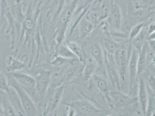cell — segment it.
Wrapping results in <instances>:
<instances>
[{
    "instance_id": "cell-7",
    "label": "cell",
    "mask_w": 155,
    "mask_h": 116,
    "mask_svg": "<svg viewBox=\"0 0 155 116\" xmlns=\"http://www.w3.org/2000/svg\"><path fill=\"white\" fill-rule=\"evenodd\" d=\"M110 97L112 103V109H120L138 103L137 97L126 95L121 90H110Z\"/></svg>"
},
{
    "instance_id": "cell-9",
    "label": "cell",
    "mask_w": 155,
    "mask_h": 116,
    "mask_svg": "<svg viewBox=\"0 0 155 116\" xmlns=\"http://www.w3.org/2000/svg\"><path fill=\"white\" fill-rule=\"evenodd\" d=\"M35 78L36 81L35 96L37 95L39 98H43L50 86L51 72L47 70L41 71Z\"/></svg>"
},
{
    "instance_id": "cell-2",
    "label": "cell",
    "mask_w": 155,
    "mask_h": 116,
    "mask_svg": "<svg viewBox=\"0 0 155 116\" xmlns=\"http://www.w3.org/2000/svg\"><path fill=\"white\" fill-rule=\"evenodd\" d=\"M129 56L130 55H128L125 46L123 45L116 49L114 53V59L119 76L122 90L124 89L127 83Z\"/></svg>"
},
{
    "instance_id": "cell-13",
    "label": "cell",
    "mask_w": 155,
    "mask_h": 116,
    "mask_svg": "<svg viewBox=\"0 0 155 116\" xmlns=\"http://www.w3.org/2000/svg\"><path fill=\"white\" fill-rule=\"evenodd\" d=\"M91 58L93 59L97 65V67L103 74H105L104 64V53L102 45L99 43H94L90 48Z\"/></svg>"
},
{
    "instance_id": "cell-11",
    "label": "cell",
    "mask_w": 155,
    "mask_h": 116,
    "mask_svg": "<svg viewBox=\"0 0 155 116\" xmlns=\"http://www.w3.org/2000/svg\"><path fill=\"white\" fill-rule=\"evenodd\" d=\"M107 23L112 28L119 30L122 23V15L120 7L114 1H111L110 11L106 18Z\"/></svg>"
},
{
    "instance_id": "cell-16",
    "label": "cell",
    "mask_w": 155,
    "mask_h": 116,
    "mask_svg": "<svg viewBox=\"0 0 155 116\" xmlns=\"http://www.w3.org/2000/svg\"><path fill=\"white\" fill-rule=\"evenodd\" d=\"M66 45L76 56L79 62L83 65H84L87 56L84 46L79 45L77 42L74 41H68L66 43Z\"/></svg>"
},
{
    "instance_id": "cell-25",
    "label": "cell",
    "mask_w": 155,
    "mask_h": 116,
    "mask_svg": "<svg viewBox=\"0 0 155 116\" xmlns=\"http://www.w3.org/2000/svg\"><path fill=\"white\" fill-rule=\"evenodd\" d=\"M0 90H2L8 94L9 96L12 95V92L8 83V80L5 76L3 74L0 68Z\"/></svg>"
},
{
    "instance_id": "cell-3",
    "label": "cell",
    "mask_w": 155,
    "mask_h": 116,
    "mask_svg": "<svg viewBox=\"0 0 155 116\" xmlns=\"http://www.w3.org/2000/svg\"><path fill=\"white\" fill-rule=\"evenodd\" d=\"M79 1L80 0H73L65 7L60 15L59 19L58 33L56 37L58 46L61 45L64 39L68 24L73 16L74 13L75 11Z\"/></svg>"
},
{
    "instance_id": "cell-21",
    "label": "cell",
    "mask_w": 155,
    "mask_h": 116,
    "mask_svg": "<svg viewBox=\"0 0 155 116\" xmlns=\"http://www.w3.org/2000/svg\"><path fill=\"white\" fill-rule=\"evenodd\" d=\"M4 92H5L0 90V106L3 110L5 116H16L17 114L13 104L9 101Z\"/></svg>"
},
{
    "instance_id": "cell-26",
    "label": "cell",
    "mask_w": 155,
    "mask_h": 116,
    "mask_svg": "<svg viewBox=\"0 0 155 116\" xmlns=\"http://www.w3.org/2000/svg\"><path fill=\"white\" fill-rule=\"evenodd\" d=\"M146 24L147 23L145 22H140L132 28V29L131 30V31L130 32L129 36V40L130 42L141 32V30L144 27L147 26Z\"/></svg>"
},
{
    "instance_id": "cell-17",
    "label": "cell",
    "mask_w": 155,
    "mask_h": 116,
    "mask_svg": "<svg viewBox=\"0 0 155 116\" xmlns=\"http://www.w3.org/2000/svg\"><path fill=\"white\" fill-rule=\"evenodd\" d=\"M5 65L7 70L9 73L21 71L25 69L27 67V65L25 63L14 58L12 56H7Z\"/></svg>"
},
{
    "instance_id": "cell-4",
    "label": "cell",
    "mask_w": 155,
    "mask_h": 116,
    "mask_svg": "<svg viewBox=\"0 0 155 116\" xmlns=\"http://www.w3.org/2000/svg\"><path fill=\"white\" fill-rule=\"evenodd\" d=\"M138 55L139 53L132 46L128 63V88L129 95L133 97L138 90L137 65Z\"/></svg>"
},
{
    "instance_id": "cell-30",
    "label": "cell",
    "mask_w": 155,
    "mask_h": 116,
    "mask_svg": "<svg viewBox=\"0 0 155 116\" xmlns=\"http://www.w3.org/2000/svg\"><path fill=\"white\" fill-rule=\"evenodd\" d=\"M26 27H27V29H31L32 26V22H31V20H27V21L26 22Z\"/></svg>"
},
{
    "instance_id": "cell-18",
    "label": "cell",
    "mask_w": 155,
    "mask_h": 116,
    "mask_svg": "<svg viewBox=\"0 0 155 116\" xmlns=\"http://www.w3.org/2000/svg\"><path fill=\"white\" fill-rule=\"evenodd\" d=\"M79 25V37L80 39H87L91 32L94 29L95 26L86 19L84 16L78 22Z\"/></svg>"
},
{
    "instance_id": "cell-33",
    "label": "cell",
    "mask_w": 155,
    "mask_h": 116,
    "mask_svg": "<svg viewBox=\"0 0 155 116\" xmlns=\"http://www.w3.org/2000/svg\"><path fill=\"white\" fill-rule=\"evenodd\" d=\"M153 22H154V23H155V18L153 19Z\"/></svg>"
},
{
    "instance_id": "cell-5",
    "label": "cell",
    "mask_w": 155,
    "mask_h": 116,
    "mask_svg": "<svg viewBox=\"0 0 155 116\" xmlns=\"http://www.w3.org/2000/svg\"><path fill=\"white\" fill-rule=\"evenodd\" d=\"M65 105L74 110L76 116H100L102 111L89 101L85 99L77 100L71 103H64Z\"/></svg>"
},
{
    "instance_id": "cell-27",
    "label": "cell",
    "mask_w": 155,
    "mask_h": 116,
    "mask_svg": "<svg viewBox=\"0 0 155 116\" xmlns=\"http://www.w3.org/2000/svg\"><path fill=\"white\" fill-rule=\"evenodd\" d=\"M147 87L155 97V77L152 73L149 75L147 79Z\"/></svg>"
},
{
    "instance_id": "cell-28",
    "label": "cell",
    "mask_w": 155,
    "mask_h": 116,
    "mask_svg": "<svg viewBox=\"0 0 155 116\" xmlns=\"http://www.w3.org/2000/svg\"><path fill=\"white\" fill-rule=\"evenodd\" d=\"M149 49L151 51L155 52V39L147 40Z\"/></svg>"
},
{
    "instance_id": "cell-24",
    "label": "cell",
    "mask_w": 155,
    "mask_h": 116,
    "mask_svg": "<svg viewBox=\"0 0 155 116\" xmlns=\"http://www.w3.org/2000/svg\"><path fill=\"white\" fill-rule=\"evenodd\" d=\"M78 61V59H65L58 56H56V58H54L52 61L51 64L54 67H62L66 65L70 66V65L74 64V63H76V62Z\"/></svg>"
},
{
    "instance_id": "cell-6",
    "label": "cell",
    "mask_w": 155,
    "mask_h": 116,
    "mask_svg": "<svg viewBox=\"0 0 155 116\" xmlns=\"http://www.w3.org/2000/svg\"><path fill=\"white\" fill-rule=\"evenodd\" d=\"M104 51V50H103ZM104 64L106 74L110 79L112 86L116 90H121L119 76L115 64L114 55L109 54L104 51Z\"/></svg>"
},
{
    "instance_id": "cell-10",
    "label": "cell",
    "mask_w": 155,
    "mask_h": 116,
    "mask_svg": "<svg viewBox=\"0 0 155 116\" xmlns=\"http://www.w3.org/2000/svg\"><path fill=\"white\" fill-rule=\"evenodd\" d=\"M65 87V84L64 83L56 86L52 90L47 103L45 111L46 114L53 113L54 110L58 107L63 97Z\"/></svg>"
},
{
    "instance_id": "cell-19",
    "label": "cell",
    "mask_w": 155,
    "mask_h": 116,
    "mask_svg": "<svg viewBox=\"0 0 155 116\" xmlns=\"http://www.w3.org/2000/svg\"><path fill=\"white\" fill-rule=\"evenodd\" d=\"M97 65L91 58H87L82 69V78L84 82L89 81L97 70Z\"/></svg>"
},
{
    "instance_id": "cell-34",
    "label": "cell",
    "mask_w": 155,
    "mask_h": 116,
    "mask_svg": "<svg viewBox=\"0 0 155 116\" xmlns=\"http://www.w3.org/2000/svg\"><path fill=\"white\" fill-rule=\"evenodd\" d=\"M0 2H1V0H0Z\"/></svg>"
},
{
    "instance_id": "cell-15",
    "label": "cell",
    "mask_w": 155,
    "mask_h": 116,
    "mask_svg": "<svg viewBox=\"0 0 155 116\" xmlns=\"http://www.w3.org/2000/svg\"><path fill=\"white\" fill-rule=\"evenodd\" d=\"M150 51L148 42L147 41L139 53L137 65V77H139L146 71L148 67V53Z\"/></svg>"
},
{
    "instance_id": "cell-32",
    "label": "cell",
    "mask_w": 155,
    "mask_h": 116,
    "mask_svg": "<svg viewBox=\"0 0 155 116\" xmlns=\"http://www.w3.org/2000/svg\"><path fill=\"white\" fill-rule=\"evenodd\" d=\"M141 2H142L143 4H147L148 2V0H137Z\"/></svg>"
},
{
    "instance_id": "cell-23",
    "label": "cell",
    "mask_w": 155,
    "mask_h": 116,
    "mask_svg": "<svg viewBox=\"0 0 155 116\" xmlns=\"http://www.w3.org/2000/svg\"><path fill=\"white\" fill-rule=\"evenodd\" d=\"M56 56L69 59H77L76 56L66 44H61L56 49Z\"/></svg>"
},
{
    "instance_id": "cell-8",
    "label": "cell",
    "mask_w": 155,
    "mask_h": 116,
    "mask_svg": "<svg viewBox=\"0 0 155 116\" xmlns=\"http://www.w3.org/2000/svg\"><path fill=\"white\" fill-rule=\"evenodd\" d=\"M11 75L30 97L35 96L36 81L35 78L27 74L20 73L19 71L11 73Z\"/></svg>"
},
{
    "instance_id": "cell-29",
    "label": "cell",
    "mask_w": 155,
    "mask_h": 116,
    "mask_svg": "<svg viewBox=\"0 0 155 116\" xmlns=\"http://www.w3.org/2000/svg\"><path fill=\"white\" fill-rule=\"evenodd\" d=\"M150 39H155V30L153 32H151L148 36V40Z\"/></svg>"
},
{
    "instance_id": "cell-1",
    "label": "cell",
    "mask_w": 155,
    "mask_h": 116,
    "mask_svg": "<svg viewBox=\"0 0 155 116\" xmlns=\"http://www.w3.org/2000/svg\"><path fill=\"white\" fill-rule=\"evenodd\" d=\"M8 80L10 87L13 88L18 95L25 114L27 116H38V110L30 95L20 85L11 74L8 78Z\"/></svg>"
},
{
    "instance_id": "cell-14",
    "label": "cell",
    "mask_w": 155,
    "mask_h": 116,
    "mask_svg": "<svg viewBox=\"0 0 155 116\" xmlns=\"http://www.w3.org/2000/svg\"><path fill=\"white\" fill-rule=\"evenodd\" d=\"M92 78L94 80V82L95 83L97 89L100 90L101 93L103 95L107 103H108L110 107L112 109V103L110 97V90L109 84L103 77L96 74L93 75Z\"/></svg>"
},
{
    "instance_id": "cell-20",
    "label": "cell",
    "mask_w": 155,
    "mask_h": 116,
    "mask_svg": "<svg viewBox=\"0 0 155 116\" xmlns=\"http://www.w3.org/2000/svg\"><path fill=\"white\" fill-rule=\"evenodd\" d=\"M148 39V32L147 26L143 28L141 32L136 37L133 39L130 42L132 46L140 53L142 50V47Z\"/></svg>"
},
{
    "instance_id": "cell-22",
    "label": "cell",
    "mask_w": 155,
    "mask_h": 116,
    "mask_svg": "<svg viewBox=\"0 0 155 116\" xmlns=\"http://www.w3.org/2000/svg\"><path fill=\"white\" fill-rule=\"evenodd\" d=\"M150 10L145 8H137L135 11L133 12L131 15L132 19L136 21H139L140 22H143L144 20L148 18L150 13Z\"/></svg>"
},
{
    "instance_id": "cell-12",
    "label": "cell",
    "mask_w": 155,
    "mask_h": 116,
    "mask_svg": "<svg viewBox=\"0 0 155 116\" xmlns=\"http://www.w3.org/2000/svg\"><path fill=\"white\" fill-rule=\"evenodd\" d=\"M137 92L138 102L139 103L143 115L146 116L148 102V92L144 78L141 76L138 77Z\"/></svg>"
},
{
    "instance_id": "cell-31",
    "label": "cell",
    "mask_w": 155,
    "mask_h": 116,
    "mask_svg": "<svg viewBox=\"0 0 155 116\" xmlns=\"http://www.w3.org/2000/svg\"><path fill=\"white\" fill-rule=\"evenodd\" d=\"M5 116V114H4V113L3 110H2V109L1 107L0 106V116Z\"/></svg>"
}]
</instances>
